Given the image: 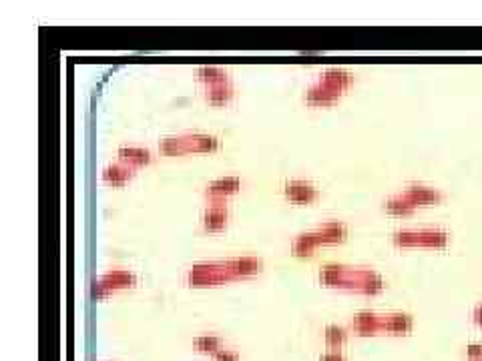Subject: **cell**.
<instances>
[{
  "label": "cell",
  "mask_w": 482,
  "mask_h": 361,
  "mask_svg": "<svg viewBox=\"0 0 482 361\" xmlns=\"http://www.w3.org/2000/svg\"><path fill=\"white\" fill-rule=\"evenodd\" d=\"M286 195L295 203H312L317 199V189L304 181H292L286 185Z\"/></svg>",
  "instance_id": "cell-3"
},
{
  "label": "cell",
  "mask_w": 482,
  "mask_h": 361,
  "mask_svg": "<svg viewBox=\"0 0 482 361\" xmlns=\"http://www.w3.org/2000/svg\"><path fill=\"white\" fill-rule=\"evenodd\" d=\"M324 341H326V347L332 349V351H340L346 341H348V331L340 325H328L324 329Z\"/></svg>",
  "instance_id": "cell-12"
},
{
  "label": "cell",
  "mask_w": 482,
  "mask_h": 361,
  "mask_svg": "<svg viewBox=\"0 0 482 361\" xmlns=\"http://www.w3.org/2000/svg\"><path fill=\"white\" fill-rule=\"evenodd\" d=\"M384 289V281L382 277L374 271H360L358 275V291L366 293V295H376Z\"/></svg>",
  "instance_id": "cell-8"
},
{
  "label": "cell",
  "mask_w": 482,
  "mask_h": 361,
  "mask_svg": "<svg viewBox=\"0 0 482 361\" xmlns=\"http://www.w3.org/2000/svg\"><path fill=\"white\" fill-rule=\"evenodd\" d=\"M322 83L326 86H330V88H334V90H337V92H342L344 88H348L350 83H352V75L346 72V70H340V68H330V70L324 72Z\"/></svg>",
  "instance_id": "cell-10"
},
{
  "label": "cell",
  "mask_w": 482,
  "mask_h": 361,
  "mask_svg": "<svg viewBox=\"0 0 482 361\" xmlns=\"http://www.w3.org/2000/svg\"><path fill=\"white\" fill-rule=\"evenodd\" d=\"M319 361H346V358H344L340 351H332V349H328V351L319 358Z\"/></svg>",
  "instance_id": "cell-24"
},
{
  "label": "cell",
  "mask_w": 482,
  "mask_h": 361,
  "mask_svg": "<svg viewBox=\"0 0 482 361\" xmlns=\"http://www.w3.org/2000/svg\"><path fill=\"white\" fill-rule=\"evenodd\" d=\"M121 159L127 161L129 165H145L151 161V153L145 149H133V147H123L119 149Z\"/></svg>",
  "instance_id": "cell-18"
},
{
  "label": "cell",
  "mask_w": 482,
  "mask_h": 361,
  "mask_svg": "<svg viewBox=\"0 0 482 361\" xmlns=\"http://www.w3.org/2000/svg\"><path fill=\"white\" fill-rule=\"evenodd\" d=\"M231 97H233V90H231L228 83L210 86V90H207V99H210L213 105H223V103L230 101Z\"/></svg>",
  "instance_id": "cell-20"
},
{
  "label": "cell",
  "mask_w": 482,
  "mask_h": 361,
  "mask_svg": "<svg viewBox=\"0 0 482 361\" xmlns=\"http://www.w3.org/2000/svg\"><path fill=\"white\" fill-rule=\"evenodd\" d=\"M340 95H342V92H337L334 88H330V86H326L324 83H319V85L314 86V88H310V92H308V103H310V105H332V103H335V101L340 99Z\"/></svg>",
  "instance_id": "cell-7"
},
{
  "label": "cell",
  "mask_w": 482,
  "mask_h": 361,
  "mask_svg": "<svg viewBox=\"0 0 482 361\" xmlns=\"http://www.w3.org/2000/svg\"><path fill=\"white\" fill-rule=\"evenodd\" d=\"M352 327L358 335H376L382 331V318L372 311H362L354 318Z\"/></svg>",
  "instance_id": "cell-2"
},
{
  "label": "cell",
  "mask_w": 482,
  "mask_h": 361,
  "mask_svg": "<svg viewBox=\"0 0 482 361\" xmlns=\"http://www.w3.org/2000/svg\"><path fill=\"white\" fill-rule=\"evenodd\" d=\"M414 327V319L408 313H390L382 318V331L394 333V335H404L410 333Z\"/></svg>",
  "instance_id": "cell-1"
},
{
  "label": "cell",
  "mask_w": 482,
  "mask_h": 361,
  "mask_svg": "<svg viewBox=\"0 0 482 361\" xmlns=\"http://www.w3.org/2000/svg\"><path fill=\"white\" fill-rule=\"evenodd\" d=\"M414 209H416V205H414V203L406 197V193L396 195V197H392V199H388V201H386V211L390 213V215L404 217V215L414 213Z\"/></svg>",
  "instance_id": "cell-13"
},
{
  "label": "cell",
  "mask_w": 482,
  "mask_h": 361,
  "mask_svg": "<svg viewBox=\"0 0 482 361\" xmlns=\"http://www.w3.org/2000/svg\"><path fill=\"white\" fill-rule=\"evenodd\" d=\"M406 197L418 207V205H430V203H438L442 201V193L438 189H428V187H408L406 189Z\"/></svg>",
  "instance_id": "cell-5"
},
{
  "label": "cell",
  "mask_w": 482,
  "mask_h": 361,
  "mask_svg": "<svg viewBox=\"0 0 482 361\" xmlns=\"http://www.w3.org/2000/svg\"><path fill=\"white\" fill-rule=\"evenodd\" d=\"M131 169L125 167V165H113V167H106L105 173H103V179L111 185H125L127 181L131 179Z\"/></svg>",
  "instance_id": "cell-16"
},
{
  "label": "cell",
  "mask_w": 482,
  "mask_h": 361,
  "mask_svg": "<svg viewBox=\"0 0 482 361\" xmlns=\"http://www.w3.org/2000/svg\"><path fill=\"white\" fill-rule=\"evenodd\" d=\"M215 361H241L239 360V355H237V351H233V349H221L217 355H215Z\"/></svg>",
  "instance_id": "cell-23"
},
{
  "label": "cell",
  "mask_w": 482,
  "mask_h": 361,
  "mask_svg": "<svg viewBox=\"0 0 482 361\" xmlns=\"http://www.w3.org/2000/svg\"><path fill=\"white\" fill-rule=\"evenodd\" d=\"M228 273L231 277H243V275H252V273H257L261 269V261L259 259H253V257H243V259H235L225 265Z\"/></svg>",
  "instance_id": "cell-6"
},
{
  "label": "cell",
  "mask_w": 482,
  "mask_h": 361,
  "mask_svg": "<svg viewBox=\"0 0 482 361\" xmlns=\"http://www.w3.org/2000/svg\"><path fill=\"white\" fill-rule=\"evenodd\" d=\"M193 347L199 351V353H205V355H217L221 349H223V341L217 335H211V333H205V335H199L193 340Z\"/></svg>",
  "instance_id": "cell-11"
},
{
  "label": "cell",
  "mask_w": 482,
  "mask_h": 361,
  "mask_svg": "<svg viewBox=\"0 0 482 361\" xmlns=\"http://www.w3.org/2000/svg\"><path fill=\"white\" fill-rule=\"evenodd\" d=\"M315 237H317V243H337V241H344L346 235H348V229L346 225L342 223H328L324 225L319 231H315Z\"/></svg>",
  "instance_id": "cell-9"
},
{
  "label": "cell",
  "mask_w": 482,
  "mask_h": 361,
  "mask_svg": "<svg viewBox=\"0 0 482 361\" xmlns=\"http://www.w3.org/2000/svg\"><path fill=\"white\" fill-rule=\"evenodd\" d=\"M450 235L441 229H422L416 231V247H428V249H442L446 247Z\"/></svg>",
  "instance_id": "cell-4"
},
{
  "label": "cell",
  "mask_w": 482,
  "mask_h": 361,
  "mask_svg": "<svg viewBox=\"0 0 482 361\" xmlns=\"http://www.w3.org/2000/svg\"><path fill=\"white\" fill-rule=\"evenodd\" d=\"M237 189H239V179H235V177H228V179H219V181H215V183L210 187L207 195H211L213 199H223V197H228V195H231V193H235Z\"/></svg>",
  "instance_id": "cell-14"
},
{
  "label": "cell",
  "mask_w": 482,
  "mask_h": 361,
  "mask_svg": "<svg viewBox=\"0 0 482 361\" xmlns=\"http://www.w3.org/2000/svg\"><path fill=\"white\" fill-rule=\"evenodd\" d=\"M466 361H482V343H470L466 347Z\"/></svg>",
  "instance_id": "cell-22"
},
{
  "label": "cell",
  "mask_w": 482,
  "mask_h": 361,
  "mask_svg": "<svg viewBox=\"0 0 482 361\" xmlns=\"http://www.w3.org/2000/svg\"><path fill=\"white\" fill-rule=\"evenodd\" d=\"M199 79H201L203 83H207L210 86L228 83L223 70H219V68H207V66H205V68H199Z\"/></svg>",
  "instance_id": "cell-21"
},
{
  "label": "cell",
  "mask_w": 482,
  "mask_h": 361,
  "mask_svg": "<svg viewBox=\"0 0 482 361\" xmlns=\"http://www.w3.org/2000/svg\"><path fill=\"white\" fill-rule=\"evenodd\" d=\"M228 221V211L221 207V205H213L207 209V213L203 215V223H205V229L210 231H217L225 225Z\"/></svg>",
  "instance_id": "cell-15"
},
{
  "label": "cell",
  "mask_w": 482,
  "mask_h": 361,
  "mask_svg": "<svg viewBox=\"0 0 482 361\" xmlns=\"http://www.w3.org/2000/svg\"><path fill=\"white\" fill-rule=\"evenodd\" d=\"M317 245H319V243H317V237H315L314 233L302 235L294 243L295 255H312Z\"/></svg>",
  "instance_id": "cell-19"
},
{
  "label": "cell",
  "mask_w": 482,
  "mask_h": 361,
  "mask_svg": "<svg viewBox=\"0 0 482 361\" xmlns=\"http://www.w3.org/2000/svg\"><path fill=\"white\" fill-rule=\"evenodd\" d=\"M103 281H105L106 287L113 291L117 287H131L135 283V275L129 273V271H113V273L103 277Z\"/></svg>",
  "instance_id": "cell-17"
}]
</instances>
